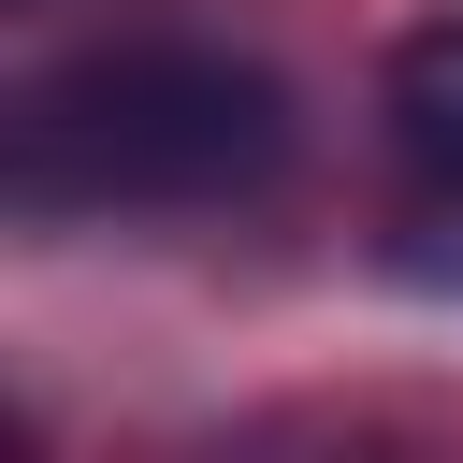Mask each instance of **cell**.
Wrapping results in <instances>:
<instances>
[{
  "mask_svg": "<svg viewBox=\"0 0 463 463\" xmlns=\"http://www.w3.org/2000/svg\"><path fill=\"white\" fill-rule=\"evenodd\" d=\"M376 116H391V159H405L420 188H463V14H434V29L391 43Z\"/></svg>",
  "mask_w": 463,
  "mask_h": 463,
  "instance_id": "2",
  "label": "cell"
},
{
  "mask_svg": "<svg viewBox=\"0 0 463 463\" xmlns=\"http://www.w3.org/2000/svg\"><path fill=\"white\" fill-rule=\"evenodd\" d=\"M275 159H289V87L232 43H116L29 87L14 116L29 217H188L275 188Z\"/></svg>",
  "mask_w": 463,
  "mask_h": 463,
  "instance_id": "1",
  "label": "cell"
}]
</instances>
